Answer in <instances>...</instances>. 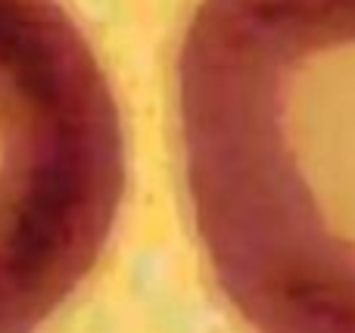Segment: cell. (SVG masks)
Returning a JSON list of instances; mask_svg holds the SVG:
<instances>
[{
	"label": "cell",
	"instance_id": "cell-1",
	"mask_svg": "<svg viewBox=\"0 0 355 333\" xmlns=\"http://www.w3.org/2000/svg\"><path fill=\"white\" fill-rule=\"evenodd\" d=\"M175 72L225 299L256 333H355V0H200Z\"/></svg>",
	"mask_w": 355,
	"mask_h": 333
},
{
	"label": "cell",
	"instance_id": "cell-2",
	"mask_svg": "<svg viewBox=\"0 0 355 333\" xmlns=\"http://www.w3.org/2000/svg\"><path fill=\"white\" fill-rule=\"evenodd\" d=\"M125 193L112 84L60 0H0V333L85 284Z\"/></svg>",
	"mask_w": 355,
	"mask_h": 333
}]
</instances>
